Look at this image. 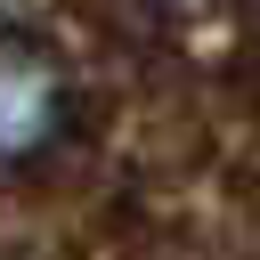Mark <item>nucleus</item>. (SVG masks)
<instances>
[{
    "instance_id": "nucleus-2",
    "label": "nucleus",
    "mask_w": 260,
    "mask_h": 260,
    "mask_svg": "<svg viewBox=\"0 0 260 260\" xmlns=\"http://www.w3.org/2000/svg\"><path fill=\"white\" fill-rule=\"evenodd\" d=\"M154 8H162V16H187V8H203V0H154Z\"/></svg>"
},
{
    "instance_id": "nucleus-1",
    "label": "nucleus",
    "mask_w": 260,
    "mask_h": 260,
    "mask_svg": "<svg viewBox=\"0 0 260 260\" xmlns=\"http://www.w3.org/2000/svg\"><path fill=\"white\" fill-rule=\"evenodd\" d=\"M65 114H73L65 57L32 32H0V171L41 162L65 138Z\"/></svg>"
}]
</instances>
